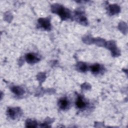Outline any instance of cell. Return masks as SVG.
I'll return each instance as SVG.
<instances>
[{"label":"cell","instance_id":"cell-1","mask_svg":"<svg viewBox=\"0 0 128 128\" xmlns=\"http://www.w3.org/2000/svg\"><path fill=\"white\" fill-rule=\"evenodd\" d=\"M39 23L46 30H49L51 28V24L50 21L46 19H41L39 20Z\"/></svg>","mask_w":128,"mask_h":128},{"label":"cell","instance_id":"cell-2","mask_svg":"<svg viewBox=\"0 0 128 128\" xmlns=\"http://www.w3.org/2000/svg\"><path fill=\"white\" fill-rule=\"evenodd\" d=\"M58 13L59 15L62 18H65L70 16L69 12H68V11L67 10H66L65 9H64V8H63V7L60 8L59 9V10H58Z\"/></svg>","mask_w":128,"mask_h":128},{"label":"cell","instance_id":"cell-3","mask_svg":"<svg viewBox=\"0 0 128 128\" xmlns=\"http://www.w3.org/2000/svg\"><path fill=\"white\" fill-rule=\"evenodd\" d=\"M26 60L29 63H34L36 62L38 59L37 57L33 54H28L26 56Z\"/></svg>","mask_w":128,"mask_h":128},{"label":"cell","instance_id":"cell-4","mask_svg":"<svg viewBox=\"0 0 128 128\" xmlns=\"http://www.w3.org/2000/svg\"><path fill=\"white\" fill-rule=\"evenodd\" d=\"M76 105L78 108L80 109H82L85 107L86 103L81 97H79L76 102Z\"/></svg>","mask_w":128,"mask_h":128},{"label":"cell","instance_id":"cell-5","mask_svg":"<svg viewBox=\"0 0 128 128\" xmlns=\"http://www.w3.org/2000/svg\"><path fill=\"white\" fill-rule=\"evenodd\" d=\"M59 105H60V107L63 109L66 108L68 106V100L65 98L61 99L59 101Z\"/></svg>","mask_w":128,"mask_h":128},{"label":"cell","instance_id":"cell-6","mask_svg":"<svg viewBox=\"0 0 128 128\" xmlns=\"http://www.w3.org/2000/svg\"><path fill=\"white\" fill-rule=\"evenodd\" d=\"M12 90L17 95H22L24 92L23 89L19 87H14L12 88Z\"/></svg>","mask_w":128,"mask_h":128},{"label":"cell","instance_id":"cell-7","mask_svg":"<svg viewBox=\"0 0 128 128\" xmlns=\"http://www.w3.org/2000/svg\"><path fill=\"white\" fill-rule=\"evenodd\" d=\"M91 69L93 73H97L99 71L100 69V66L99 64H96L92 66L91 67Z\"/></svg>","mask_w":128,"mask_h":128},{"label":"cell","instance_id":"cell-8","mask_svg":"<svg viewBox=\"0 0 128 128\" xmlns=\"http://www.w3.org/2000/svg\"><path fill=\"white\" fill-rule=\"evenodd\" d=\"M8 114L10 117H11L12 119H15V117H16V111L15 110L13 109H9L8 110Z\"/></svg>","mask_w":128,"mask_h":128},{"label":"cell","instance_id":"cell-9","mask_svg":"<svg viewBox=\"0 0 128 128\" xmlns=\"http://www.w3.org/2000/svg\"><path fill=\"white\" fill-rule=\"evenodd\" d=\"M110 11L112 14H114L116 13V12L118 11V8H117V6H111V8H110Z\"/></svg>","mask_w":128,"mask_h":128},{"label":"cell","instance_id":"cell-10","mask_svg":"<svg viewBox=\"0 0 128 128\" xmlns=\"http://www.w3.org/2000/svg\"><path fill=\"white\" fill-rule=\"evenodd\" d=\"M79 68H80V69L81 71L85 72L86 70V69H87V67H86V66L85 64H81V65H80Z\"/></svg>","mask_w":128,"mask_h":128}]
</instances>
